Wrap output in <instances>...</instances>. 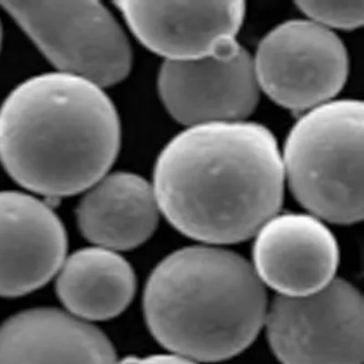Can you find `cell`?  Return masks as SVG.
<instances>
[{"mask_svg": "<svg viewBox=\"0 0 364 364\" xmlns=\"http://www.w3.org/2000/svg\"><path fill=\"white\" fill-rule=\"evenodd\" d=\"M285 175L275 136L253 122L190 127L156 162L159 210L178 230L227 245L255 235L277 214Z\"/></svg>", "mask_w": 364, "mask_h": 364, "instance_id": "1", "label": "cell"}, {"mask_svg": "<svg viewBox=\"0 0 364 364\" xmlns=\"http://www.w3.org/2000/svg\"><path fill=\"white\" fill-rule=\"evenodd\" d=\"M120 123L103 87L73 75H38L0 109V159L21 186L51 197L77 194L108 174Z\"/></svg>", "mask_w": 364, "mask_h": 364, "instance_id": "2", "label": "cell"}, {"mask_svg": "<svg viewBox=\"0 0 364 364\" xmlns=\"http://www.w3.org/2000/svg\"><path fill=\"white\" fill-rule=\"evenodd\" d=\"M143 304L149 329L162 346L208 363L245 350L267 315L255 268L236 253L209 247L166 257L148 279Z\"/></svg>", "mask_w": 364, "mask_h": 364, "instance_id": "3", "label": "cell"}, {"mask_svg": "<svg viewBox=\"0 0 364 364\" xmlns=\"http://www.w3.org/2000/svg\"><path fill=\"white\" fill-rule=\"evenodd\" d=\"M363 103L343 100L309 110L285 143L292 193L314 215L339 224L363 218Z\"/></svg>", "mask_w": 364, "mask_h": 364, "instance_id": "4", "label": "cell"}, {"mask_svg": "<svg viewBox=\"0 0 364 364\" xmlns=\"http://www.w3.org/2000/svg\"><path fill=\"white\" fill-rule=\"evenodd\" d=\"M60 73L100 87L115 85L132 66L131 46L112 13L97 1L0 3Z\"/></svg>", "mask_w": 364, "mask_h": 364, "instance_id": "5", "label": "cell"}, {"mask_svg": "<svg viewBox=\"0 0 364 364\" xmlns=\"http://www.w3.org/2000/svg\"><path fill=\"white\" fill-rule=\"evenodd\" d=\"M265 323L284 364L363 363V296L344 279L304 297L279 296Z\"/></svg>", "mask_w": 364, "mask_h": 364, "instance_id": "6", "label": "cell"}, {"mask_svg": "<svg viewBox=\"0 0 364 364\" xmlns=\"http://www.w3.org/2000/svg\"><path fill=\"white\" fill-rule=\"evenodd\" d=\"M253 63L259 90L294 112L331 102L349 74L343 41L310 19H294L273 28L259 43Z\"/></svg>", "mask_w": 364, "mask_h": 364, "instance_id": "7", "label": "cell"}, {"mask_svg": "<svg viewBox=\"0 0 364 364\" xmlns=\"http://www.w3.org/2000/svg\"><path fill=\"white\" fill-rule=\"evenodd\" d=\"M158 89L172 118L190 127L243 122L258 105L253 58L240 47L229 56L165 60Z\"/></svg>", "mask_w": 364, "mask_h": 364, "instance_id": "8", "label": "cell"}, {"mask_svg": "<svg viewBox=\"0 0 364 364\" xmlns=\"http://www.w3.org/2000/svg\"><path fill=\"white\" fill-rule=\"evenodd\" d=\"M133 33L166 60L225 57L237 41L245 17L243 1L116 3Z\"/></svg>", "mask_w": 364, "mask_h": 364, "instance_id": "9", "label": "cell"}, {"mask_svg": "<svg viewBox=\"0 0 364 364\" xmlns=\"http://www.w3.org/2000/svg\"><path fill=\"white\" fill-rule=\"evenodd\" d=\"M253 261L257 275L269 287L288 297H304L333 281L339 248L316 218L282 214L257 232Z\"/></svg>", "mask_w": 364, "mask_h": 364, "instance_id": "10", "label": "cell"}, {"mask_svg": "<svg viewBox=\"0 0 364 364\" xmlns=\"http://www.w3.org/2000/svg\"><path fill=\"white\" fill-rule=\"evenodd\" d=\"M68 246L63 224L31 195L0 193V296L38 290L63 264Z\"/></svg>", "mask_w": 364, "mask_h": 364, "instance_id": "11", "label": "cell"}, {"mask_svg": "<svg viewBox=\"0 0 364 364\" xmlns=\"http://www.w3.org/2000/svg\"><path fill=\"white\" fill-rule=\"evenodd\" d=\"M0 364H119L93 325L51 308L21 311L0 327Z\"/></svg>", "mask_w": 364, "mask_h": 364, "instance_id": "12", "label": "cell"}, {"mask_svg": "<svg viewBox=\"0 0 364 364\" xmlns=\"http://www.w3.org/2000/svg\"><path fill=\"white\" fill-rule=\"evenodd\" d=\"M77 210L85 238L104 249L128 250L151 238L159 206L152 185L129 172L106 174L92 185Z\"/></svg>", "mask_w": 364, "mask_h": 364, "instance_id": "13", "label": "cell"}, {"mask_svg": "<svg viewBox=\"0 0 364 364\" xmlns=\"http://www.w3.org/2000/svg\"><path fill=\"white\" fill-rule=\"evenodd\" d=\"M57 294L75 316L105 321L128 308L136 291L131 264L113 250L85 248L67 259L58 272Z\"/></svg>", "mask_w": 364, "mask_h": 364, "instance_id": "14", "label": "cell"}, {"mask_svg": "<svg viewBox=\"0 0 364 364\" xmlns=\"http://www.w3.org/2000/svg\"><path fill=\"white\" fill-rule=\"evenodd\" d=\"M296 5L310 21L328 29L352 31L363 23V1H299Z\"/></svg>", "mask_w": 364, "mask_h": 364, "instance_id": "15", "label": "cell"}, {"mask_svg": "<svg viewBox=\"0 0 364 364\" xmlns=\"http://www.w3.org/2000/svg\"><path fill=\"white\" fill-rule=\"evenodd\" d=\"M119 364H196L193 360L180 355H152L148 357H128Z\"/></svg>", "mask_w": 364, "mask_h": 364, "instance_id": "16", "label": "cell"}, {"mask_svg": "<svg viewBox=\"0 0 364 364\" xmlns=\"http://www.w3.org/2000/svg\"><path fill=\"white\" fill-rule=\"evenodd\" d=\"M0 43H1V28H0Z\"/></svg>", "mask_w": 364, "mask_h": 364, "instance_id": "17", "label": "cell"}]
</instances>
